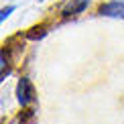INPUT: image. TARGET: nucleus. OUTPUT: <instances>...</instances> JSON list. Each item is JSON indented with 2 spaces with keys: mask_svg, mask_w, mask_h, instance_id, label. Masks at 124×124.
Listing matches in <instances>:
<instances>
[{
  "mask_svg": "<svg viewBox=\"0 0 124 124\" xmlns=\"http://www.w3.org/2000/svg\"><path fill=\"white\" fill-rule=\"evenodd\" d=\"M87 4H90V0H69L63 6L61 14L63 16H77V14H81L87 8Z\"/></svg>",
  "mask_w": 124,
  "mask_h": 124,
  "instance_id": "7ed1b4c3",
  "label": "nucleus"
},
{
  "mask_svg": "<svg viewBox=\"0 0 124 124\" xmlns=\"http://www.w3.org/2000/svg\"><path fill=\"white\" fill-rule=\"evenodd\" d=\"M8 124H23V118H14V120L8 122Z\"/></svg>",
  "mask_w": 124,
  "mask_h": 124,
  "instance_id": "423d86ee",
  "label": "nucleus"
},
{
  "mask_svg": "<svg viewBox=\"0 0 124 124\" xmlns=\"http://www.w3.org/2000/svg\"><path fill=\"white\" fill-rule=\"evenodd\" d=\"M16 100L23 108H27L35 102V90H33V84H31L29 77H20V81L16 85Z\"/></svg>",
  "mask_w": 124,
  "mask_h": 124,
  "instance_id": "f257e3e1",
  "label": "nucleus"
},
{
  "mask_svg": "<svg viewBox=\"0 0 124 124\" xmlns=\"http://www.w3.org/2000/svg\"><path fill=\"white\" fill-rule=\"evenodd\" d=\"M8 63H10V57L6 55V49H2V79H4V77H6V73L10 71Z\"/></svg>",
  "mask_w": 124,
  "mask_h": 124,
  "instance_id": "20e7f679",
  "label": "nucleus"
},
{
  "mask_svg": "<svg viewBox=\"0 0 124 124\" xmlns=\"http://www.w3.org/2000/svg\"><path fill=\"white\" fill-rule=\"evenodd\" d=\"M98 12L102 16H110V18H124V0H112V2L102 4Z\"/></svg>",
  "mask_w": 124,
  "mask_h": 124,
  "instance_id": "f03ea898",
  "label": "nucleus"
},
{
  "mask_svg": "<svg viewBox=\"0 0 124 124\" xmlns=\"http://www.w3.org/2000/svg\"><path fill=\"white\" fill-rule=\"evenodd\" d=\"M14 8H16V6H8V8H2V12H0V20L4 23V20H6V18L10 16V12H14Z\"/></svg>",
  "mask_w": 124,
  "mask_h": 124,
  "instance_id": "39448f33",
  "label": "nucleus"
}]
</instances>
